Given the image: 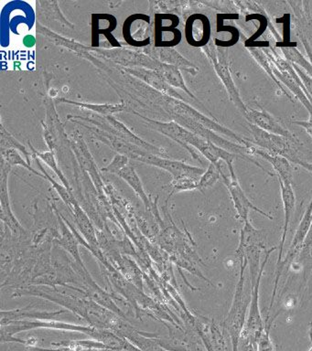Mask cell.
Listing matches in <instances>:
<instances>
[{
	"instance_id": "11",
	"label": "cell",
	"mask_w": 312,
	"mask_h": 351,
	"mask_svg": "<svg viewBox=\"0 0 312 351\" xmlns=\"http://www.w3.org/2000/svg\"><path fill=\"white\" fill-rule=\"evenodd\" d=\"M206 27L209 29L206 18L198 14H194L186 22V40L193 46L205 45L209 38Z\"/></svg>"
},
{
	"instance_id": "21",
	"label": "cell",
	"mask_w": 312,
	"mask_h": 351,
	"mask_svg": "<svg viewBox=\"0 0 312 351\" xmlns=\"http://www.w3.org/2000/svg\"><path fill=\"white\" fill-rule=\"evenodd\" d=\"M311 348H309V351H312V334L311 335Z\"/></svg>"
},
{
	"instance_id": "1",
	"label": "cell",
	"mask_w": 312,
	"mask_h": 351,
	"mask_svg": "<svg viewBox=\"0 0 312 351\" xmlns=\"http://www.w3.org/2000/svg\"><path fill=\"white\" fill-rule=\"evenodd\" d=\"M249 131L253 136L252 143L256 147L262 148L267 152L282 156L287 160L312 172V164L302 158L300 147L302 145L297 137H286L267 133L257 126L249 123Z\"/></svg>"
},
{
	"instance_id": "20",
	"label": "cell",
	"mask_w": 312,
	"mask_h": 351,
	"mask_svg": "<svg viewBox=\"0 0 312 351\" xmlns=\"http://www.w3.org/2000/svg\"><path fill=\"white\" fill-rule=\"evenodd\" d=\"M296 123V125L302 126L304 129L307 131V133L311 136L312 134V112L309 114V118L308 121H295L293 122Z\"/></svg>"
},
{
	"instance_id": "3",
	"label": "cell",
	"mask_w": 312,
	"mask_h": 351,
	"mask_svg": "<svg viewBox=\"0 0 312 351\" xmlns=\"http://www.w3.org/2000/svg\"><path fill=\"white\" fill-rule=\"evenodd\" d=\"M275 248H271L265 252L264 262L260 266L259 276L256 282H252V296L250 308H249L248 319H246L245 328H243L241 339H248L249 341L256 344L260 336L265 328V324L263 322L261 314H260L259 307V287L261 282L263 271L269 259L270 254H272Z\"/></svg>"
},
{
	"instance_id": "16",
	"label": "cell",
	"mask_w": 312,
	"mask_h": 351,
	"mask_svg": "<svg viewBox=\"0 0 312 351\" xmlns=\"http://www.w3.org/2000/svg\"><path fill=\"white\" fill-rule=\"evenodd\" d=\"M62 228V245L64 247L65 250L69 251L71 254L75 256V260L77 261L79 265H81L82 267H84L83 263H82V260L80 258V254H79V251L77 249V243H76L75 237H73L72 233L67 230V228Z\"/></svg>"
},
{
	"instance_id": "22",
	"label": "cell",
	"mask_w": 312,
	"mask_h": 351,
	"mask_svg": "<svg viewBox=\"0 0 312 351\" xmlns=\"http://www.w3.org/2000/svg\"><path fill=\"white\" fill-rule=\"evenodd\" d=\"M311 138H312V134H311Z\"/></svg>"
},
{
	"instance_id": "6",
	"label": "cell",
	"mask_w": 312,
	"mask_h": 351,
	"mask_svg": "<svg viewBox=\"0 0 312 351\" xmlns=\"http://www.w3.org/2000/svg\"><path fill=\"white\" fill-rule=\"evenodd\" d=\"M150 18L144 14H134L125 19L123 25V36L130 45L142 47L149 45Z\"/></svg>"
},
{
	"instance_id": "4",
	"label": "cell",
	"mask_w": 312,
	"mask_h": 351,
	"mask_svg": "<svg viewBox=\"0 0 312 351\" xmlns=\"http://www.w3.org/2000/svg\"><path fill=\"white\" fill-rule=\"evenodd\" d=\"M229 171L230 177L224 175V172H221V176L223 177L224 182L226 184L227 189H228L230 195H231V199L232 202H234L238 216L242 219L243 223L250 221H249V211L251 210L261 214V215L265 216V218L273 219L272 216L260 210L259 208L256 207V206L248 199L245 192H243L242 188H241L239 181L237 180L234 169H229Z\"/></svg>"
},
{
	"instance_id": "17",
	"label": "cell",
	"mask_w": 312,
	"mask_h": 351,
	"mask_svg": "<svg viewBox=\"0 0 312 351\" xmlns=\"http://www.w3.org/2000/svg\"><path fill=\"white\" fill-rule=\"evenodd\" d=\"M271 324L272 321L265 323V330L256 342L257 351H275V346L270 339Z\"/></svg>"
},
{
	"instance_id": "14",
	"label": "cell",
	"mask_w": 312,
	"mask_h": 351,
	"mask_svg": "<svg viewBox=\"0 0 312 351\" xmlns=\"http://www.w3.org/2000/svg\"><path fill=\"white\" fill-rule=\"evenodd\" d=\"M281 49L283 51V53L285 54V56H286L287 60H289L290 63L297 64L298 66H300V67L301 66V67L305 69L307 73L312 77L311 63L309 62L297 49L289 47V48H282Z\"/></svg>"
},
{
	"instance_id": "5",
	"label": "cell",
	"mask_w": 312,
	"mask_h": 351,
	"mask_svg": "<svg viewBox=\"0 0 312 351\" xmlns=\"http://www.w3.org/2000/svg\"><path fill=\"white\" fill-rule=\"evenodd\" d=\"M179 18L173 14H157L154 19L156 47H173L182 40V32L177 29Z\"/></svg>"
},
{
	"instance_id": "13",
	"label": "cell",
	"mask_w": 312,
	"mask_h": 351,
	"mask_svg": "<svg viewBox=\"0 0 312 351\" xmlns=\"http://www.w3.org/2000/svg\"><path fill=\"white\" fill-rule=\"evenodd\" d=\"M230 63L228 57H224V59H221L220 62L215 65L216 70L221 81H223L224 86H226L227 93H228L230 100L235 104V106L239 109V111L242 112L243 115L248 112V107L243 104L242 99H241L240 93L238 92L237 86H235L234 81L230 73Z\"/></svg>"
},
{
	"instance_id": "19",
	"label": "cell",
	"mask_w": 312,
	"mask_h": 351,
	"mask_svg": "<svg viewBox=\"0 0 312 351\" xmlns=\"http://www.w3.org/2000/svg\"><path fill=\"white\" fill-rule=\"evenodd\" d=\"M291 64L293 68H294L296 73H297L298 77H300L301 82H302L304 86H305L307 93H308L309 95L311 96L312 100V77L309 75L308 73L304 71L300 66L293 64V63H291Z\"/></svg>"
},
{
	"instance_id": "7",
	"label": "cell",
	"mask_w": 312,
	"mask_h": 351,
	"mask_svg": "<svg viewBox=\"0 0 312 351\" xmlns=\"http://www.w3.org/2000/svg\"><path fill=\"white\" fill-rule=\"evenodd\" d=\"M312 224V199L307 208L305 214H304L302 219L298 224L297 230H296L294 237H293L292 243L290 244L289 254H287L286 259L282 261L280 265H278V271L276 274L275 287H278L279 278H280L281 271L283 270L285 265H287L294 259L301 246L305 241L307 235L311 230Z\"/></svg>"
},
{
	"instance_id": "12",
	"label": "cell",
	"mask_w": 312,
	"mask_h": 351,
	"mask_svg": "<svg viewBox=\"0 0 312 351\" xmlns=\"http://www.w3.org/2000/svg\"><path fill=\"white\" fill-rule=\"evenodd\" d=\"M250 155L254 154V155L261 156L262 158L269 162L273 169L278 173V178L284 181V182L293 184V172L292 167L290 166L289 161L287 160L286 158H282L280 156L274 155L267 152L262 148L256 147L254 145H252L251 147H248Z\"/></svg>"
},
{
	"instance_id": "18",
	"label": "cell",
	"mask_w": 312,
	"mask_h": 351,
	"mask_svg": "<svg viewBox=\"0 0 312 351\" xmlns=\"http://www.w3.org/2000/svg\"><path fill=\"white\" fill-rule=\"evenodd\" d=\"M221 169L220 167V162L213 166H211L209 170H208L207 174L204 176L201 181V186L202 189L207 188L213 185L220 178L221 174Z\"/></svg>"
},
{
	"instance_id": "8",
	"label": "cell",
	"mask_w": 312,
	"mask_h": 351,
	"mask_svg": "<svg viewBox=\"0 0 312 351\" xmlns=\"http://www.w3.org/2000/svg\"><path fill=\"white\" fill-rule=\"evenodd\" d=\"M245 119L252 125L257 126L267 133L278 134L286 137L294 136L291 132L285 128L273 115L265 110H256L248 108L246 114L243 115Z\"/></svg>"
},
{
	"instance_id": "9",
	"label": "cell",
	"mask_w": 312,
	"mask_h": 351,
	"mask_svg": "<svg viewBox=\"0 0 312 351\" xmlns=\"http://www.w3.org/2000/svg\"><path fill=\"white\" fill-rule=\"evenodd\" d=\"M278 181L279 186H280L282 202H283L285 221L281 241L278 247V263H276L278 265H280L282 262V254H283L285 243H286L287 240V230H289L290 221H291L293 211H294L296 205V196L291 184L284 182L279 178Z\"/></svg>"
},
{
	"instance_id": "10",
	"label": "cell",
	"mask_w": 312,
	"mask_h": 351,
	"mask_svg": "<svg viewBox=\"0 0 312 351\" xmlns=\"http://www.w3.org/2000/svg\"><path fill=\"white\" fill-rule=\"evenodd\" d=\"M117 27V19L114 16L108 14H93L92 16V45H99V36L108 38L109 41L115 46H119V41H117L111 35Z\"/></svg>"
},
{
	"instance_id": "15",
	"label": "cell",
	"mask_w": 312,
	"mask_h": 351,
	"mask_svg": "<svg viewBox=\"0 0 312 351\" xmlns=\"http://www.w3.org/2000/svg\"><path fill=\"white\" fill-rule=\"evenodd\" d=\"M250 52L252 55L256 58L257 62L260 63V65H261L262 67L265 69V71H267L268 75H269L271 78L273 79V81L278 85L279 88H280L282 90V92L286 95L287 97L289 98L290 101H293L291 95H289V93H287L286 90H285L283 84H282L281 82H279L278 79H276V77L274 75L272 70H271L269 60H268V58L267 57V55L265 54V52H260L254 48H251Z\"/></svg>"
},
{
	"instance_id": "2",
	"label": "cell",
	"mask_w": 312,
	"mask_h": 351,
	"mask_svg": "<svg viewBox=\"0 0 312 351\" xmlns=\"http://www.w3.org/2000/svg\"><path fill=\"white\" fill-rule=\"evenodd\" d=\"M240 277L238 280L231 309L224 322V328L226 329L231 339L232 351L239 350L241 336L246 322V311L248 303L245 295V271L248 265V256L239 255Z\"/></svg>"
}]
</instances>
